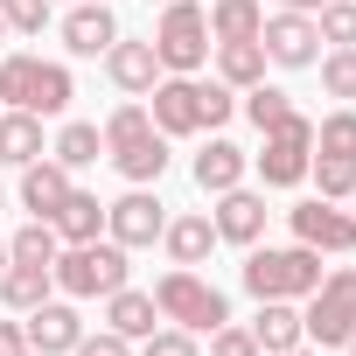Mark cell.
<instances>
[{
	"mask_svg": "<svg viewBox=\"0 0 356 356\" xmlns=\"http://www.w3.org/2000/svg\"><path fill=\"white\" fill-rule=\"evenodd\" d=\"M321 286V252L307 245H252L245 252V293L252 300H307Z\"/></svg>",
	"mask_w": 356,
	"mask_h": 356,
	"instance_id": "6da1fadb",
	"label": "cell"
},
{
	"mask_svg": "<svg viewBox=\"0 0 356 356\" xmlns=\"http://www.w3.org/2000/svg\"><path fill=\"white\" fill-rule=\"evenodd\" d=\"M154 307H161V321L189 328V335H210V328L231 321V300H224L196 266H168V273L154 280Z\"/></svg>",
	"mask_w": 356,
	"mask_h": 356,
	"instance_id": "7a4b0ae2",
	"label": "cell"
},
{
	"mask_svg": "<svg viewBox=\"0 0 356 356\" xmlns=\"http://www.w3.org/2000/svg\"><path fill=\"white\" fill-rule=\"evenodd\" d=\"M126 245H112V238H91V245H63L56 252V266H49V280L70 293V300H105V293H119L126 286Z\"/></svg>",
	"mask_w": 356,
	"mask_h": 356,
	"instance_id": "3957f363",
	"label": "cell"
},
{
	"mask_svg": "<svg viewBox=\"0 0 356 356\" xmlns=\"http://www.w3.org/2000/svg\"><path fill=\"white\" fill-rule=\"evenodd\" d=\"M154 42V56H161V70L168 77H196L203 63H210V15L196 8V0H168V8H161V29L147 35Z\"/></svg>",
	"mask_w": 356,
	"mask_h": 356,
	"instance_id": "277c9868",
	"label": "cell"
},
{
	"mask_svg": "<svg viewBox=\"0 0 356 356\" xmlns=\"http://www.w3.org/2000/svg\"><path fill=\"white\" fill-rule=\"evenodd\" d=\"M259 182L266 189H300L307 182V161H314V119L307 112H286L273 133H259Z\"/></svg>",
	"mask_w": 356,
	"mask_h": 356,
	"instance_id": "5b68a950",
	"label": "cell"
},
{
	"mask_svg": "<svg viewBox=\"0 0 356 356\" xmlns=\"http://www.w3.org/2000/svg\"><path fill=\"white\" fill-rule=\"evenodd\" d=\"M300 328L321 342V349H342L356 335V273H321V286L307 293L300 307Z\"/></svg>",
	"mask_w": 356,
	"mask_h": 356,
	"instance_id": "8992f818",
	"label": "cell"
},
{
	"mask_svg": "<svg viewBox=\"0 0 356 356\" xmlns=\"http://www.w3.org/2000/svg\"><path fill=\"white\" fill-rule=\"evenodd\" d=\"M161 231H168V203H161L154 189H126L119 203H105V238H112V245L140 252V245H154Z\"/></svg>",
	"mask_w": 356,
	"mask_h": 356,
	"instance_id": "52a82bcc",
	"label": "cell"
},
{
	"mask_svg": "<svg viewBox=\"0 0 356 356\" xmlns=\"http://www.w3.org/2000/svg\"><path fill=\"white\" fill-rule=\"evenodd\" d=\"M147 119H154V133H168V140L203 133V91H196V77H168V70H161V84L147 91Z\"/></svg>",
	"mask_w": 356,
	"mask_h": 356,
	"instance_id": "ba28073f",
	"label": "cell"
},
{
	"mask_svg": "<svg viewBox=\"0 0 356 356\" xmlns=\"http://www.w3.org/2000/svg\"><path fill=\"white\" fill-rule=\"evenodd\" d=\"M259 49H266V63H280V70H314V56H321V35H314V15H266V29H259Z\"/></svg>",
	"mask_w": 356,
	"mask_h": 356,
	"instance_id": "9c48e42d",
	"label": "cell"
},
{
	"mask_svg": "<svg viewBox=\"0 0 356 356\" xmlns=\"http://www.w3.org/2000/svg\"><path fill=\"white\" fill-rule=\"evenodd\" d=\"M286 217H293V245H307V252H356V217L335 210L328 196H307Z\"/></svg>",
	"mask_w": 356,
	"mask_h": 356,
	"instance_id": "30bf717a",
	"label": "cell"
},
{
	"mask_svg": "<svg viewBox=\"0 0 356 356\" xmlns=\"http://www.w3.org/2000/svg\"><path fill=\"white\" fill-rule=\"evenodd\" d=\"M210 224H217V245H245V252H252V245L266 238V196L238 182V189H224V196H217Z\"/></svg>",
	"mask_w": 356,
	"mask_h": 356,
	"instance_id": "8fae6325",
	"label": "cell"
},
{
	"mask_svg": "<svg viewBox=\"0 0 356 356\" xmlns=\"http://www.w3.org/2000/svg\"><path fill=\"white\" fill-rule=\"evenodd\" d=\"M22 335H29V349H42V356H70L77 349V335H84V314L70 307V300H42V307H29L22 314Z\"/></svg>",
	"mask_w": 356,
	"mask_h": 356,
	"instance_id": "7c38bea8",
	"label": "cell"
},
{
	"mask_svg": "<svg viewBox=\"0 0 356 356\" xmlns=\"http://www.w3.org/2000/svg\"><path fill=\"white\" fill-rule=\"evenodd\" d=\"M119 42V15L105 8V0H77V8L63 15V49L70 56H105Z\"/></svg>",
	"mask_w": 356,
	"mask_h": 356,
	"instance_id": "4fadbf2b",
	"label": "cell"
},
{
	"mask_svg": "<svg viewBox=\"0 0 356 356\" xmlns=\"http://www.w3.org/2000/svg\"><path fill=\"white\" fill-rule=\"evenodd\" d=\"M105 77H112L126 98H147V91L161 84V56H154V42H133V35H119V42L105 49Z\"/></svg>",
	"mask_w": 356,
	"mask_h": 356,
	"instance_id": "5bb4252c",
	"label": "cell"
},
{
	"mask_svg": "<svg viewBox=\"0 0 356 356\" xmlns=\"http://www.w3.org/2000/svg\"><path fill=\"white\" fill-rule=\"evenodd\" d=\"M245 328H252L259 356H286V349L307 342V328H300V300H259V314H252Z\"/></svg>",
	"mask_w": 356,
	"mask_h": 356,
	"instance_id": "9a60e30c",
	"label": "cell"
},
{
	"mask_svg": "<svg viewBox=\"0 0 356 356\" xmlns=\"http://www.w3.org/2000/svg\"><path fill=\"white\" fill-rule=\"evenodd\" d=\"M70 189H77V182H70V168H63L56 154L22 168V210H29V217H42V224L63 210V196H70Z\"/></svg>",
	"mask_w": 356,
	"mask_h": 356,
	"instance_id": "2e32d148",
	"label": "cell"
},
{
	"mask_svg": "<svg viewBox=\"0 0 356 356\" xmlns=\"http://www.w3.org/2000/svg\"><path fill=\"white\" fill-rule=\"evenodd\" d=\"M245 168H252V154H245L238 140L210 133V147L196 154V189H203V196H224V189H238V182H245Z\"/></svg>",
	"mask_w": 356,
	"mask_h": 356,
	"instance_id": "e0dca14e",
	"label": "cell"
},
{
	"mask_svg": "<svg viewBox=\"0 0 356 356\" xmlns=\"http://www.w3.org/2000/svg\"><path fill=\"white\" fill-rule=\"evenodd\" d=\"M161 245H168V266H203V259L217 252V224H210L203 210H189V217H168Z\"/></svg>",
	"mask_w": 356,
	"mask_h": 356,
	"instance_id": "ac0fdd59",
	"label": "cell"
},
{
	"mask_svg": "<svg viewBox=\"0 0 356 356\" xmlns=\"http://www.w3.org/2000/svg\"><path fill=\"white\" fill-rule=\"evenodd\" d=\"M154 321H161L154 293H140V286H119V293H105V328H112V335L140 342V335H154Z\"/></svg>",
	"mask_w": 356,
	"mask_h": 356,
	"instance_id": "d6986e66",
	"label": "cell"
},
{
	"mask_svg": "<svg viewBox=\"0 0 356 356\" xmlns=\"http://www.w3.org/2000/svg\"><path fill=\"white\" fill-rule=\"evenodd\" d=\"M210 42H259V29H266V8L259 0H210Z\"/></svg>",
	"mask_w": 356,
	"mask_h": 356,
	"instance_id": "ffe728a7",
	"label": "cell"
},
{
	"mask_svg": "<svg viewBox=\"0 0 356 356\" xmlns=\"http://www.w3.org/2000/svg\"><path fill=\"white\" fill-rule=\"evenodd\" d=\"M49 224H56V238H63V245H91V238H105V203H98V196H84V189H70V196H63V210H56Z\"/></svg>",
	"mask_w": 356,
	"mask_h": 356,
	"instance_id": "44dd1931",
	"label": "cell"
},
{
	"mask_svg": "<svg viewBox=\"0 0 356 356\" xmlns=\"http://www.w3.org/2000/svg\"><path fill=\"white\" fill-rule=\"evenodd\" d=\"M49 147H42V119L35 112H0V161L8 168H29V161H42Z\"/></svg>",
	"mask_w": 356,
	"mask_h": 356,
	"instance_id": "7402d4cb",
	"label": "cell"
},
{
	"mask_svg": "<svg viewBox=\"0 0 356 356\" xmlns=\"http://www.w3.org/2000/svg\"><path fill=\"white\" fill-rule=\"evenodd\" d=\"M112 168L126 175L133 189H147V182H161V175H168V133H147V140H133V147H119V154H112Z\"/></svg>",
	"mask_w": 356,
	"mask_h": 356,
	"instance_id": "603a6c76",
	"label": "cell"
},
{
	"mask_svg": "<svg viewBox=\"0 0 356 356\" xmlns=\"http://www.w3.org/2000/svg\"><path fill=\"white\" fill-rule=\"evenodd\" d=\"M70 98H77L70 70H63V63H42V56H35V91H29V112H35V119H63V112H70Z\"/></svg>",
	"mask_w": 356,
	"mask_h": 356,
	"instance_id": "cb8c5ba5",
	"label": "cell"
},
{
	"mask_svg": "<svg viewBox=\"0 0 356 356\" xmlns=\"http://www.w3.org/2000/svg\"><path fill=\"white\" fill-rule=\"evenodd\" d=\"M56 293V280H49V266H8L0 273V300H8L15 314H29V307H42Z\"/></svg>",
	"mask_w": 356,
	"mask_h": 356,
	"instance_id": "d4e9b609",
	"label": "cell"
},
{
	"mask_svg": "<svg viewBox=\"0 0 356 356\" xmlns=\"http://www.w3.org/2000/svg\"><path fill=\"white\" fill-rule=\"evenodd\" d=\"M217 77H224L231 91L266 84V49H259V42H217Z\"/></svg>",
	"mask_w": 356,
	"mask_h": 356,
	"instance_id": "484cf974",
	"label": "cell"
},
{
	"mask_svg": "<svg viewBox=\"0 0 356 356\" xmlns=\"http://www.w3.org/2000/svg\"><path fill=\"white\" fill-rule=\"evenodd\" d=\"M49 154H56V161H63V168L77 175V168H91V161L105 154V133H98L91 119H70V126H63V133L49 140Z\"/></svg>",
	"mask_w": 356,
	"mask_h": 356,
	"instance_id": "4316f807",
	"label": "cell"
},
{
	"mask_svg": "<svg viewBox=\"0 0 356 356\" xmlns=\"http://www.w3.org/2000/svg\"><path fill=\"white\" fill-rule=\"evenodd\" d=\"M56 252H63V238H56V224H42V217L8 238V259H15V266H56Z\"/></svg>",
	"mask_w": 356,
	"mask_h": 356,
	"instance_id": "83f0119b",
	"label": "cell"
},
{
	"mask_svg": "<svg viewBox=\"0 0 356 356\" xmlns=\"http://www.w3.org/2000/svg\"><path fill=\"white\" fill-rule=\"evenodd\" d=\"M307 175L321 182V196H328V203H349V196H356V154H314V161H307Z\"/></svg>",
	"mask_w": 356,
	"mask_h": 356,
	"instance_id": "f1b7e54d",
	"label": "cell"
},
{
	"mask_svg": "<svg viewBox=\"0 0 356 356\" xmlns=\"http://www.w3.org/2000/svg\"><path fill=\"white\" fill-rule=\"evenodd\" d=\"M314 35L328 49H356V0H321L314 8Z\"/></svg>",
	"mask_w": 356,
	"mask_h": 356,
	"instance_id": "f546056e",
	"label": "cell"
},
{
	"mask_svg": "<svg viewBox=\"0 0 356 356\" xmlns=\"http://www.w3.org/2000/svg\"><path fill=\"white\" fill-rule=\"evenodd\" d=\"M98 133H105V154H119V147L147 140V133H154V119H147V105H140V98H126V105H119V112H112Z\"/></svg>",
	"mask_w": 356,
	"mask_h": 356,
	"instance_id": "4dcf8cb0",
	"label": "cell"
},
{
	"mask_svg": "<svg viewBox=\"0 0 356 356\" xmlns=\"http://www.w3.org/2000/svg\"><path fill=\"white\" fill-rule=\"evenodd\" d=\"M29 91H35V56H0V105L29 112Z\"/></svg>",
	"mask_w": 356,
	"mask_h": 356,
	"instance_id": "1f68e13d",
	"label": "cell"
},
{
	"mask_svg": "<svg viewBox=\"0 0 356 356\" xmlns=\"http://www.w3.org/2000/svg\"><path fill=\"white\" fill-rule=\"evenodd\" d=\"M286 112H293V98H286L280 84H252V91H245V119H252L259 133H273Z\"/></svg>",
	"mask_w": 356,
	"mask_h": 356,
	"instance_id": "d6a6232c",
	"label": "cell"
},
{
	"mask_svg": "<svg viewBox=\"0 0 356 356\" xmlns=\"http://www.w3.org/2000/svg\"><path fill=\"white\" fill-rule=\"evenodd\" d=\"M314 63H321V91L342 98V105H356V49H328Z\"/></svg>",
	"mask_w": 356,
	"mask_h": 356,
	"instance_id": "836d02e7",
	"label": "cell"
},
{
	"mask_svg": "<svg viewBox=\"0 0 356 356\" xmlns=\"http://www.w3.org/2000/svg\"><path fill=\"white\" fill-rule=\"evenodd\" d=\"M314 154H356V105H342L314 126Z\"/></svg>",
	"mask_w": 356,
	"mask_h": 356,
	"instance_id": "e575fe53",
	"label": "cell"
},
{
	"mask_svg": "<svg viewBox=\"0 0 356 356\" xmlns=\"http://www.w3.org/2000/svg\"><path fill=\"white\" fill-rule=\"evenodd\" d=\"M49 8H56V0H0V22H8V35H42Z\"/></svg>",
	"mask_w": 356,
	"mask_h": 356,
	"instance_id": "d590c367",
	"label": "cell"
},
{
	"mask_svg": "<svg viewBox=\"0 0 356 356\" xmlns=\"http://www.w3.org/2000/svg\"><path fill=\"white\" fill-rule=\"evenodd\" d=\"M196 91H203V133H224V126H231V112H238V91H231L224 77H210V84L196 77Z\"/></svg>",
	"mask_w": 356,
	"mask_h": 356,
	"instance_id": "8d00e7d4",
	"label": "cell"
},
{
	"mask_svg": "<svg viewBox=\"0 0 356 356\" xmlns=\"http://www.w3.org/2000/svg\"><path fill=\"white\" fill-rule=\"evenodd\" d=\"M140 356H203V349L189 328H154V335H140Z\"/></svg>",
	"mask_w": 356,
	"mask_h": 356,
	"instance_id": "74e56055",
	"label": "cell"
},
{
	"mask_svg": "<svg viewBox=\"0 0 356 356\" xmlns=\"http://www.w3.org/2000/svg\"><path fill=\"white\" fill-rule=\"evenodd\" d=\"M210 356H259V342H252V328L224 321V328H210Z\"/></svg>",
	"mask_w": 356,
	"mask_h": 356,
	"instance_id": "f35d334b",
	"label": "cell"
},
{
	"mask_svg": "<svg viewBox=\"0 0 356 356\" xmlns=\"http://www.w3.org/2000/svg\"><path fill=\"white\" fill-rule=\"evenodd\" d=\"M70 356H133V342H126V335H112V328H98V335H91V328H84V335H77V349H70Z\"/></svg>",
	"mask_w": 356,
	"mask_h": 356,
	"instance_id": "ab89813d",
	"label": "cell"
},
{
	"mask_svg": "<svg viewBox=\"0 0 356 356\" xmlns=\"http://www.w3.org/2000/svg\"><path fill=\"white\" fill-rule=\"evenodd\" d=\"M29 349V335H22V321H0V356H22Z\"/></svg>",
	"mask_w": 356,
	"mask_h": 356,
	"instance_id": "60d3db41",
	"label": "cell"
},
{
	"mask_svg": "<svg viewBox=\"0 0 356 356\" xmlns=\"http://www.w3.org/2000/svg\"><path fill=\"white\" fill-rule=\"evenodd\" d=\"M280 8H286V15H314V8H321V0H280Z\"/></svg>",
	"mask_w": 356,
	"mask_h": 356,
	"instance_id": "b9f144b4",
	"label": "cell"
},
{
	"mask_svg": "<svg viewBox=\"0 0 356 356\" xmlns=\"http://www.w3.org/2000/svg\"><path fill=\"white\" fill-rule=\"evenodd\" d=\"M8 266H15V259H8V238H0V273H8Z\"/></svg>",
	"mask_w": 356,
	"mask_h": 356,
	"instance_id": "7bdbcfd3",
	"label": "cell"
},
{
	"mask_svg": "<svg viewBox=\"0 0 356 356\" xmlns=\"http://www.w3.org/2000/svg\"><path fill=\"white\" fill-rule=\"evenodd\" d=\"M342 349H349V356H356V335H349V342H342Z\"/></svg>",
	"mask_w": 356,
	"mask_h": 356,
	"instance_id": "ee69618b",
	"label": "cell"
},
{
	"mask_svg": "<svg viewBox=\"0 0 356 356\" xmlns=\"http://www.w3.org/2000/svg\"><path fill=\"white\" fill-rule=\"evenodd\" d=\"M0 42H8V22H0Z\"/></svg>",
	"mask_w": 356,
	"mask_h": 356,
	"instance_id": "f6af8a7d",
	"label": "cell"
},
{
	"mask_svg": "<svg viewBox=\"0 0 356 356\" xmlns=\"http://www.w3.org/2000/svg\"><path fill=\"white\" fill-rule=\"evenodd\" d=\"M147 8H168V0H147Z\"/></svg>",
	"mask_w": 356,
	"mask_h": 356,
	"instance_id": "bcb514c9",
	"label": "cell"
},
{
	"mask_svg": "<svg viewBox=\"0 0 356 356\" xmlns=\"http://www.w3.org/2000/svg\"><path fill=\"white\" fill-rule=\"evenodd\" d=\"M286 356H307V349H286Z\"/></svg>",
	"mask_w": 356,
	"mask_h": 356,
	"instance_id": "7dc6e473",
	"label": "cell"
},
{
	"mask_svg": "<svg viewBox=\"0 0 356 356\" xmlns=\"http://www.w3.org/2000/svg\"><path fill=\"white\" fill-rule=\"evenodd\" d=\"M0 210H8V196H0Z\"/></svg>",
	"mask_w": 356,
	"mask_h": 356,
	"instance_id": "c3c4849f",
	"label": "cell"
},
{
	"mask_svg": "<svg viewBox=\"0 0 356 356\" xmlns=\"http://www.w3.org/2000/svg\"><path fill=\"white\" fill-rule=\"evenodd\" d=\"M70 8H77V0H70Z\"/></svg>",
	"mask_w": 356,
	"mask_h": 356,
	"instance_id": "681fc988",
	"label": "cell"
},
{
	"mask_svg": "<svg viewBox=\"0 0 356 356\" xmlns=\"http://www.w3.org/2000/svg\"><path fill=\"white\" fill-rule=\"evenodd\" d=\"M349 203H356V196H349Z\"/></svg>",
	"mask_w": 356,
	"mask_h": 356,
	"instance_id": "f907efd6",
	"label": "cell"
}]
</instances>
